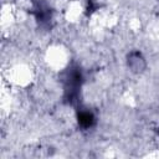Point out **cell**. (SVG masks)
<instances>
[{
    "label": "cell",
    "mask_w": 159,
    "mask_h": 159,
    "mask_svg": "<svg viewBox=\"0 0 159 159\" xmlns=\"http://www.w3.org/2000/svg\"><path fill=\"white\" fill-rule=\"evenodd\" d=\"M93 122H94V116L89 111H82L78 113V123L82 127L88 128L93 124Z\"/></svg>",
    "instance_id": "1"
}]
</instances>
